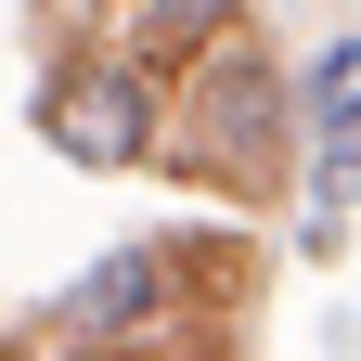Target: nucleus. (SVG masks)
Segmentation results:
<instances>
[{
  "instance_id": "f257e3e1",
  "label": "nucleus",
  "mask_w": 361,
  "mask_h": 361,
  "mask_svg": "<svg viewBox=\"0 0 361 361\" xmlns=\"http://www.w3.org/2000/svg\"><path fill=\"white\" fill-rule=\"evenodd\" d=\"M194 155L219 180H271V155H284V104H271V78L219 52V78L194 90Z\"/></svg>"
},
{
  "instance_id": "f03ea898",
  "label": "nucleus",
  "mask_w": 361,
  "mask_h": 361,
  "mask_svg": "<svg viewBox=\"0 0 361 361\" xmlns=\"http://www.w3.org/2000/svg\"><path fill=\"white\" fill-rule=\"evenodd\" d=\"M52 142L90 155V168H129V155H155V90L142 78H116V65H90L52 90Z\"/></svg>"
},
{
  "instance_id": "7ed1b4c3",
  "label": "nucleus",
  "mask_w": 361,
  "mask_h": 361,
  "mask_svg": "<svg viewBox=\"0 0 361 361\" xmlns=\"http://www.w3.org/2000/svg\"><path fill=\"white\" fill-rule=\"evenodd\" d=\"M155 310H180V258H168V245H129V258H104V271L65 297V323H78V336H142Z\"/></svg>"
},
{
  "instance_id": "20e7f679",
  "label": "nucleus",
  "mask_w": 361,
  "mask_h": 361,
  "mask_svg": "<svg viewBox=\"0 0 361 361\" xmlns=\"http://www.w3.org/2000/svg\"><path fill=\"white\" fill-rule=\"evenodd\" d=\"M297 116H310V129H336V142L361 129V39H336V52L310 65V104H297Z\"/></svg>"
},
{
  "instance_id": "39448f33",
  "label": "nucleus",
  "mask_w": 361,
  "mask_h": 361,
  "mask_svg": "<svg viewBox=\"0 0 361 361\" xmlns=\"http://www.w3.org/2000/svg\"><path fill=\"white\" fill-rule=\"evenodd\" d=\"M142 39L155 52H219L233 39V0H142Z\"/></svg>"
}]
</instances>
